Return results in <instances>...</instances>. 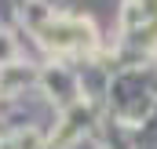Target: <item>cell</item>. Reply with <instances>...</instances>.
Masks as SVG:
<instances>
[{
  "label": "cell",
  "mask_w": 157,
  "mask_h": 149,
  "mask_svg": "<svg viewBox=\"0 0 157 149\" xmlns=\"http://www.w3.org/2000/svg\"><path fill=\"white\" fill-rule=\"evenodd\" d=\"M139 22V29H150V44H157V0H132L128 22Z\"/></svg>",
  "instance_id": "obj_1"
}]
</instances>
